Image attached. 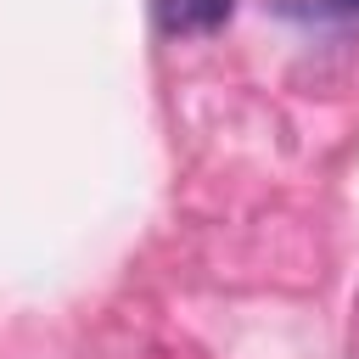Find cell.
Returning <instances> with one entry per match:
<instances>
[{
	"instance_id": "obj_2",
	"label": "cell",
	"mask_w": 359,
	"mask_h": 359,
	"mask_svg": "<svg viewBox=\"0 0 359 359\" xmlns=\"http://www.w3.org/2000/svg\"><path fill=\"white\" fill-rule=\"evenodd\" d=\"M325 17H359V0H320Z\"/></svg>"
},
{
	"instance_id": "obj_1",
	"label": "cell",
	"mask_w": 359,
	"mask_h": 359,
	"mask_svg": "<svg viewBox=\"0 0 359 359\" xmlns=\"http://www.w3.org/2000/svg\"><path fill=\"white\" fill-rule=\"evenodd\" d=\"M236 11V0H151V22L163 34H213L224 17Z\"/></svg>"
}]
</instances>
